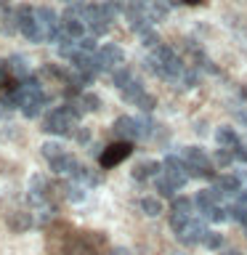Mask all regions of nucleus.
I'll return each mask as SVG.
<instances>
[{"label":"nucleus","mask_w":247,"mask_h":255,"mask_svg":"<svg viewBox=\"0 0 247 255\" xmlns=\"http://www.w3.org/2000/svg\"><path fill=\"white\" fill-rule=\"evenodd\" d=\"M107 245L101 234H88V231H72L67 242L61 245L64 255H99V250Z\"/></svg>","instance_id":"1"},{"label":"nucleus","mask_w":247,"mask_h":255,"mask_svg":"<svg viewBox=\"0 0 247 255\" xmlns=\"http://www.w3.org/2000/svg\"><path fill=\"white\" fill-rule=\"evenodd\" d=\"M16 19H19V32L29 40V43H40V40H45L43 27H40V19H37V8L19 5V8H16Z\"/></svg>","instance_id":"2"},{"label":"nucleus","mask_w":247,"mask_h":255,"mask_svg":"<svg viewBox=\"0 0 247 255\" xmlns=\"http://www.w3.org/2000/svg\"><path fill=\"white\" fill-rule=\"evenodd\" d=\"M183 159H186V170L189 178H213V162L207 159V154L197 146H186L183 149Z\"/></svg>","instance_id":"3"},{"label":"nucleus","mask_w":247,"mask_h":255,"mask_svg":"<svg viewBox=\"0 0 247 255\" xmlns=\"http://www.w3.org/2000/svg\"><path fill=\"white\" fill-rule=\"evenodd\" d=\"M13 96H16V104H19L21 112H24V117H37L40 109H43L45 101H48V96H43L40 88H27V85H21Z\"/></svg>","instance_id":"4"},{"label":"nucleus","mask_w":247,"mask_h":255,"mask_svg":"<svg viewBox=\"0 0 247 255\" xmlns=\"http://www.w3.org/2000/svg\"><path fill=\"white\" fill-rule=\"evenodd\" d=\"M75 123H77V120L69 117L67 109H64V107H56V109H51V115H48L43 130L56 133V135H72V133H75Z\"/></svg>","instance_id":"5"},{"label":"nucleus","mask_w":247,"mask_h":255,"mask_svg":"<svg viewBox=\"0 0 247 255\" xmlns=\"http://www.w3.org/2000/svg\"><path fill=\"white\" fill-rule=\"evenodd\" d=\"M115 19V16L109 13V8L104 3H96V5H88L85 8V21H88V29L96 35H104V32L109 29V21Z\"/></svg>","instance_id":"6"},{"label":"nucleus","mask_w":247,"mask_h":255,"mask_svg":"<svg viewBox=\"0 0 247 255\" xmlns=\"http://www.w3.org/2000/svg\"><path fill=\"white\" fill-rule=\"evenodd\" d=\"M37 19H40V27H43V35H45L48 43H59V40L64 37V27H61L56 11L43 5V8H37Z\"/></svg>","instance_id":"7"},{"label":"nucleus","mask_w":247,"mask_h":255,"mask_svg":"<svg viewBox=\"0 0 247 255\" xmlns=\"http://www.w3.org/2000/svg\"><path fill=\"white\" fill-rule=\"evenodd\" d=\"M162 167H165V170H162V175H165V178H167V181L173 183L175 189H181L183 183L189 181V170H186V159H183V157H181V159L175 157V154H170V157H165V162H162Z\"/></svg>","instance_id":"8"},{"label":"nucleus","mask_w":247,"mask_h":255,"mask_svg":"<svg viewBox=\"0 0 247 255\" xmlns=\"http://www.w3.org/2000/svg\"><path fill=\"white\" fill-rule=\"evenodd\" d=\"M130 151H133L130 141H117V143H109V146L101 151L99 162H101V167H115V165L123 162L125 157H130Z\"/></svg>","instance_id":"9"},{"label":"nucleus","mask_w":247,"mask_h":255,"mask_svg":"<svg viewBox=\"0 0 247 255\" xmlns=\"http://www.w3.org/2000/svg\"><path fill=\"white\" fill-rule=\"evenodd\" d=\"M99 59L104 64V69L107 72H115L117 67H123V61H125V53H123V48H117V45H101V51H99Z\"/></svg>","instance_id":"10"},{"label":"nucleus","mask_w":247,"mask_h":255,"mask_svg":"<svg viewBox=\"0 0 247 255\" xmlns=\"http://www.w3.org/2000/svg\"><path fill=\"white\" fill-rule=\"evenodd\" d=\"M112 130L120 141H133L138 138V123H135L133 117H117L115 125H112Z\"/></svg>","instance_id":"11"},{"label":"nucleus","mask_w":247,"mask_h":255,"mask_svg":"<svg viewBox=\"0 0 247 255\" xmlns=\"http://www.w3.org/2000/svg\"><path fill=\"white\" fill-rule=\"evenodd\" d=\"M51 170L53 173H69L72 178H80V175H83V167H80V162L72 154H61V157L51 159Z\"/></svg>","instance_id":"12"},{"label":"nucleus","mask_w":247,"mask_h":255,"mask_svg":"<svg viewBox=\"0 0 247 255\" xmlns=\"http://www.w3.org/2000/svg\"><path fill=\"white\" fill-rule=\"evenodd\" d=\"M205 234H207L205 223L191 218V221H189V226L178 231V239H181L183 245H197V242H202V239H205Z\"/></svg>","instance_id":"13"},{"label":"nucleus","mask_w":247,"mask_h":255,"mask_svg":"<svg viewBox=\"0 0 247 255\" xmlns=\"http://www.w3.org/2000/svg\"><path fill=\"white\" fill-rule=\"evenodd\" d=\"M83 21H85V19H80V16H69V13H64V19H61L64 35L80 40V37H83V32H85V24H83Z\"/></svg>","instance_id":"14"},{"label":"nucleus","mask_w":247,"mask_h":255,"mask_svg":"<svg viewBox=\"0 0 247 255\" xmlns=\"http://www.w3.org/2000/svg\"><path fill=\"white\" fill-rule=\"evenodd\" d=\"M194 205L199 207V213H202L205 218H207V215L213 213V207L218 205V191H215V189L199 191V194H197V199H194Z\"/></svg>","instance_id":"15"},{"label":"nucleus","mask_w":247,"mask_h":255,"mask_svg":"<svg viewBox=\"0 0 247 255\" xmlns=\"http://www.w3.org/2000/svg\"><path fill=\"white\" fill-rule=\"evenodd\" d=\"M159 175H162V165L159 162H141L138 167H133L135 181H149V178H159Z\"/></svg>","instance_id":"16"},{"label":"nucleus","mask_w":247,"mask_h":255,"mask_svg":"<svg viewBox=\"0 0 247 255\" xmlns=\"http://www.w3.org/2000/svg\"><path fill=\"white\" fill-rule=\"evenodd\" d=\"M32 213H24V210H16V213H11L8 215V229L11 231H16V234H21V231H27L29 226H32Z\"/></svg>","instance_id":"17"},{"label":"nucleus","mask_w":247,"mask_h":255,"mask_svg":"<svg viewBox=\"0 0 247 255\" xmlns=\"http://www.w3.org/2000/svg\"><path fill=\"white\" fill-rule=\"evenodd\" d=\"M167 13H170V5L162 3V0H149V3H146V16H149V21H165Z\"/></svg>","instance_id":"18"},{"label":"nucleus","mask_w":247,"mask_h":255,"mask_svg":"<svg viewBox=\"0 0 247 255\" xmlns=\"http://www.w3.org/2000/svg\"><path fill=\"white\" fill-rule=\"evenodd\" d=\"M215 191H221V194H239V191H242V183H239V178H234V175H221V178L215 181Z\"/></svg>","instance_id":"19"},{"label":"nucleus","mask_w":247,"mask_h":255,"mask_svg":"<svg viewBox=\"0 0 247 255\" xmlns=\"http://www.w3.org/2000/svg\"><path fill=\"white\" fill-rule=\"evenodd\" d=\"M0 32H3V35H16V32H19V19H16V11H5L0 13Z\"/></svg>","instance_id":"20"},{"label":"nucleus","mask_w":247,"mask_h":255,"mask_svg":"<svg viewBox=\"0 0 247 255\" xmlns=\"http://www.w3.org/2000/svg\"><path fill=\"white\" fill-rule=\"evenodd\" d=\"M215 138H218V143H221L223 149H229V151L242 143V141H239V135H237L234 130H231V128H221V130L215 133Z\"/></svg>","instance_id":"21"},{"label":"nucleus","mask_w":247,"mask_h":255,"mask_svg":"<svg viewBox=\"0 0 247 255\" xmlns=\"http://www.w3.org/2000/svg\"><path fill=\"white\" fill-rule=\"evenodd\" d=\"M143 96V85L138 83V80H130V83H127L125 88H123V99L125 101H130V104H135Z\"/></svg>","instance_id":"22"},{"label":"nucleus","mask_w":247,"mask_h":255,"mask_svg":"<svg viewBox=\"0 0 247 255\" xmlns=\"http://www.w3.org/2000/svg\"><path fill=\"white\" fill-rule=\"evenodd\" d=\"M138 205H141V210L146 215H159V213H162V202H159L157 197H143Z\"/></svg>","instance_id":"23"},{"label":"nucleus","mask_w":247,"mask_h":255,"mask_svg":"<svg viewBox=\"0 0 247 255\" xmlns=\"http://www.w3.org/2000/svg\"><path fill=\"white\" fill-rule=\"evenodd\" d=\"M112 80H115V85L123 91V88L133 80V75H130V69H127V67H117L115 72H112Z\"/></svg>","instance_id":"24"},{"label":"nucleus","mask_w":247,"mask_h":255,"mask_svg":"<svg viewBox=\"0 0 247 255\" xmlns=\"http://www.w3.org/2000/svg\"><path fill=\"white\" fill-rule=\"evenodd\" d=\"M80 104H83L85 112H99L101 109V99L96 93H83L80 96Z\"/></svg>","instance_id":"25"},{"label":"nucleus","mask_w":247,"mask_h":255,"mask_svg":"<svg viewBox=\"0 0 247 255\" xmlns=\"http://www.w3.org/2000/svg\"><path fill=\"white\" fill-rule=\"evenodd\" d=\"M154 186H157V194H159V197H173V194H175V186L165 178V175L154 178Z\"/></svg>","instance_id":"26"},{"label":"nucleus","mask_w":247,"mask_h":255,"mask_svg":"<svg viewBox=\"0 0 247 255\" xmlns=\"http://www.w3.org/2000/svg\"><path fill=\"white\" fill-rule=\"evenodd\" d=\"M43 154H45V159H48V162H51V159L61 157V154H67V151H64V146H61V143H53V141H48V143H43Z\"/></svg>","instance_id":"27"},{"label":"nucleus","mask_w":247,"mask_h":255,"mask_svg":"<svg viewBox=\"0 0 247 255\" xmlns=\"http://www.w3.org/2000/svg\"><path fill=\"white\" fill-rule=\"evenodd\" d=\"M173 210L175 213H183V215H194V202L191 199H186V197H178L173 202Z\"/></svg>","instance_id":"28"},{"label":"nucleus","mask_w":247,"mask_h":255,"mask_svg":"<svg viewBox=\"0 0 247 255\" xmlns=\"http://www.w3.org/2000/svg\"><path fill=\"white\" fill-rule=\"evenodd\" d=\"M231 159H234V154H231L229 149H223V146L213 154V162H215V165H221V167H229V165H231Z\"/></svg>","instance_id":"29"},{"label":"nucleus","mask_w":247,"mask_h":255,"mask_svg":"<svg viewBox=\"0 0 247 255\" xmlns=\"http://www.w3.org/2000/svg\"><path fill=\"white\" fill-rule=\"evenodd\" d=\"M61 189H64V194H67V199H72V202H80L85 194H83V189L75 186V183H61Z\"/></svg>","instance_id":"30"},{"label":"nucleus","mask_w":247,"mask_h":255,"mask_svg":"<svg viewBox=\"0 0 247 255\" xmlns=\"http://www.w3.org/2000/svg\"><path fill=\"white\" fill-rule=\"evenodd\" d=\"M135 107H138L141 112H146V115H149V112H151V109L157 107V99H154V96H149V93H143L141 99L135 101Z\"/></svg>","instance_id":"31"},{"label":"nucleus","mask_w":247,"mask_h":255,"mask_svg":"<svg viewBox=\"0 0 247 255\" xmlns=\"http://www.w3.org/2000/svg\"><path fill=\"white\" fill-rule=\"evenodd\" d=\"M80 181H85L88 186H99V183L104 181V175H101V173H91V170H85V167H83V175H80Z\"/></svg>","instance_id":"32"},{"label":"nucleus","mask_w":247,"mask_h":255,"mask_svg":"<svg viewBox=\"0 0 247 255\" xmlns=\"http://www.w3.org/2000/svg\"><path fill=\"white\" fill-rule=\"evenodd\" d=\"M197 80H199V75H197L194 69H183V75H181V85L183 88H194Z\"/></svg>","instance_id":"33"},{"label":"nucleus","mask_w":247,"mask_h":255,"mask_svg":"<svg viewBox=\"0 0 247 255\" xmlns=\"http://www.w3.org/2000/svg\"><path fill=\"white\" fill-rule=\"evenodd\" d=\"M141 40H143V45H149V48H157L159 45V37H157V32L154 29H146V32H141Z\"/></svg>","instance_id":"34"},{"label":"nucleus","mask_w":247,"mask_h":255,"mask_svg":"<svg viewBox=\"0 0 247 255\" xmlns=\"http://www.w3.org/2000/svg\"><path fill=\"white\" fill-rule=\"evenodd\" d=\"M205 247H210V250H215V247H221V234H215V231H207L205 239H202Z\"/></svg>","instance_id":"35"},{"label":"nucleus","mask_w":247,"mask_h":255,"mask_svg":"<svg viewBox=\"0 0 247 255\" xmlns=\"http://www.w3.org/2000/svg\"><path fill=\"white\" fill-rule=\"evenodd\" d=\"M231 213H234V218L242 223V226H247V205H237L231 207Z\"/></svg>","instance_id":"36"},{"label":"nucleus","mask_w":247,"mask_h":255,"mask_svg":"<svg viewBox=\"0 0 247 255\" xmlns=\"http://www.w3.org/2000/svg\"><path fill=\"white\" fill-rule=\"evenodd\" d=\"M75 138L80 143H88L91 141V130H88V128H75Z\"/></svg>","instance_id":"37"},{"label":"nucleus","mask_w":247,"mask_h":255,"mask_svg":"<svg viewBox=\"0 0 247 255\" xmlns=\"http://www.w3.org/2000/svg\"><path fill=\"white\" fill-rule=\"evenodd\" d=\"M231 154H234V157L239 159V162H247V146H245V143L234 146V149H231Z\"/></svg>","instance_id":"38"},{"label":"nucleus","mask_w":247,"mask_h":255,"mask_svg":"<svg viewBox=\"0 0 247 255\" xmlns=\"http://www.w3.org/2000/svg\"><path fill=\"white\" fill-rule=\"evenodd\" d=\"M231 112H234V117L239 120V123H242V125H247V107H242V109H239V107H234Z\"/></svg>","instance_id":"39"},{"label":"nucleus","mask_w":247,"mask_h":255,"mask_svg":"<svg viewBox=\"0 0 247 255\" xmlns=\"http://www.w3.org/2000/svg\"><path fill=\"white\" fill-rule=\"evenodd\" d=\"M112 255H130V250H125V247H115V250H112Z\"/></svg>","instance_id":"40"},{"label":"nucleus","mask_w":247,"mask_h":255,"mask_svg":"<svg viewBox=\"0 0 247 255\" xmlns=\"http://www.w3.org/2000/svg\"><path fill=\"white\" fill-rule=\"evenodd\" d=\"M239 99H245V101H247V85L239 88Z\"/></svg>","instance_id":"41"},{"label":"nucleus","mask_w":247,"mask_h":255,"mask_svg":"<svg viewBox=\"0 0 247 255\" xmlns=\"http://www.w3.org/2000/svg\"><path fill=\"white\" fill-rule=\"evenodd\" d=\"M183 3H186V5H199L202 0H183Z\"/></svg>","instance_id":"42"},{"label":"nucleus","mask_w":247,"mask_h":255,"mask_svg":"<svg viewBox=\"0 0 247 255\" xmlns=\"http://www.w3.org/2000/svg\"><path fill=\"white\" fill-rule=\"evenodd\" d=\"M64 3H69V5H77V3H83V0H64Z\"/></svg>","instance_id":"43"},{"label":"nucleus","mask_w":247,"mask_h":255,"mask_svg":"<svg viewBox=\"0 0 247 255\" xmlns=\"http://www.w3.org/2000/svg\"><path fill=\"white\" fill-rule=\"evenodd\" d=\"M0 3H3V5H8V0H0Z\"/></svg>","instance_id":"44"}]
</instances>
